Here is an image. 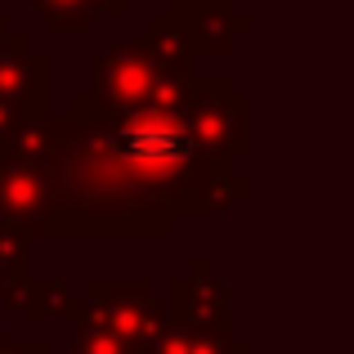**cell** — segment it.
<instances>
[{"instance_id":"obj_1","label":"cell","mask_w":354,"mask_h":354,"mask_svg":"<svg viewBox=\"0 0 354 354\" xmlns=\"http://www.w3.org/2000/svg\"><path fill=\"white\" fill-rule=\"evenodd\" d=\"M5 153L45 175V238H166L175 220L225 216L251 198L234 162L198 148L184 86L126 113H99L77 95L68 113L27 121Z\"/></svg>"},{"instance_id":"obj_2","label":"cell","mask_w":354,"mask_h":354,"mask_svg":"<svg viewBox=\"0 0 354 354\" xmlns=\"http://www.w3.org/2000/svg\"><path fill=\"white\" fill-rule=\"evenodd\" d=\"M189 72H193L189 54H166L148 36H126V41H113L95 59L86 99L99 113H126V108L144 104L153 95L180 90L189 81Z\"/></svg>"},{"instance_id":"obj_3","label":"cell","mask_w":354,"mask_h":354,"mask_svg":"<svg viewBox=\"0 0 354 354\" xmlns=\"http://www.w3.org/2000/svg\"><path fill=\"white\" fill-rule=\"evenodd\" d=\"M184 113H189V130L207 157L238 166L256 153L251 99L234 90L229 72H211V77L189 72V81H184Z\"/></svg>"},{"instance_id":"obj_4","label":"cell","mask_w":354,"mask_h":354,"mask_svg":"<svg viewBox=\"0 0 354 354\" xmlns=\"http://www.w3.org/2000/svg\"><path fill=\"white\" fill-rule=\"evenodd\" d=\"M59 319L68 323H99V328L117 332V337H126L130 346L139 350H153L157 337L166 332V301H157L153 287L144 283V278H130V283H113V278H90L86 292H72L68 305H63Z\"/></svg>"},{"instance_id":"obj_5","label":"cell","mask_w":354,"mask_h":354,"mask_svg":"<svg viewBox=\"0 0 354 354\" xmlns=\"http://www.w3.org/2000/svg\"><path fill=\"white\" fill-rule=\"evenodd\" d=\"M166 14L193 59H225L238 36L256 32L251 14H238L234 5H211V0H171Z\"/></svg>"},{"instance_id":"obj_6","label":"cell","mask_w":354,"mask_h":354,"mask_svg":"<svg viewBox=\"0 0 354 354\" xmlns=\"http://www.w3.org/2000/svg\"><path fill=\"white\" fill-rule=\"evenodd\" d=\"M166 319L171 323H189V328H216V332H234L229 323V296L225 283L216 278L211 260H193L189 274L175 278L166 292Z\"/></svg>"},{"instance_id":"obj_7","label":"cell","mask_w":354,"mask_h":354,"mask_svg":"<svg viewBox=\"0 0 354 354\" xmlns=\"http://www.w3.org/2000/svg\"><path fill=\"white\" fill-rule=\"evenodd\" d=\"M0 99L27 121H41L50 113V63L32 54L23 32H9L0 50Z\"/></svg>"},{"instance_id":"obj_8","label":"cell","mask_w":354,"mask_h":354,"mask_svg":"<svg viewBox=\"0 0 354 354\" xmlns=\"http://www.w3.org/2000/svg\"><path fill=\"white\" fill-rule=\"evenodd\" d=\"M0 216L18 225L27 238H45V216H50V189L45 175L18 153L0 148Z\"/></svg>"},{"instance_id":"obj_9","label":"cell","mask_w":354,"mask_h":354,"mask_svg":"<svg viewBox=\"0 0 354 354\" xmlns=\"http://www.w3.org/2000/svg\"><path fill=\"white\" fill-rule=\"evenodd\" d=\"M72 287L68 283H45V278H18L14 287H9L0 301H5L9 314H18V319H32V323H50L63 314V305H68Z\"/></svg>"},{"instance_id":"obj_10","label":"cell","mask_w":354,"mask_h":354,"mask_svg":"<svg viewBox=\"0 0 354 354\" xmlns=\"http://www.w3.org/2000/svg\"><path fill=\"white\" fill-rule=\"evenodd\" d=\"M153 354H251V341H238L234 332L216 328H189V323H166Z\"/></svg>"},{"instance_id":"obj_11","label":"cell","mask_w":354,"mask_h":354,"mask_svg":"<svg viewBox=\"0 0 354 354\" xmlns=\"http://www.w3.org/2000/svg\"><path fill=\"white\" fill-rule=\"evenodd\" d=\"M32 9L41 14L45 32L54 36H86L90 23L99 18L90 0H32Z\"/></svg>"},{"instance_id":"obj_12","label":"cell","mask_w":354,"mask_h":354,"mask_svg":"<svg viewBox=\"0 0 354 354\" xmlns=\"http://www.w3.org/2000/svg\"><path fill=\"white\" fill-rule=\"evenodd\" d=\"M72 328V341H68V354H153V350H139L130 346L126 337H117V332L99 328V323L81 319V323H68Z\"/></svg>"},{"instance_id":"obj_13","label":"cell","mask_w":354,"mask_h":354,"mask_svg":"<svg viewBox=\"0 0 354 354\" xmlns=\"http://www.w3.org/2000/svg\"><path fill=\"white\" fill-rule=\"evenodd\" d=\"M23 126H27V117H23V113H14V108H9L5 99H0V148H5V144H9V139H14Z\"/></svg>"},{"instance_id":"obj_14","label":"cell","mask_w":354,"mask_h":354,"mask_svg":"<svg viewBox=\"0 0 354 354\" xmlns=\"http://www.w3.org/2000/svg\"><path fill=\"white\" fill-rule=\"evenodd\" d=\"M90 5H95V14H104V18H126L135 0H90Z\"/></svg>"},{"instance_id":"obj_15","label":"cell","mask_w":354,"mask_h":354,"mask_svg":"<svg viewBox=\"0 0 354 354\" xmlns=\"http://www.w3.org/2000/svg\"><path fill=\"white\" fill-rule=\"evenodd\" d=\"M0 354H50V346H45V341H9L5 337Z\"/></svg>"},{"instance_id":"obj_16","label":"cell","mask_w":354,"mask_h":354,"mask_svg":"<svg viewBox=\"0 0 354 354\" xmlns=\"http://www.w3.org/2000/svg\"><path fill=\"white\" fill-rule=\"evenodd\" d=\"M18 278H27V274H14V269H9V265H5V260H0V296H5V292H9V287H14V283H18Z\"/></svg>"},{"instance_id":"obj_17","label":"cell","mask_w":354,"mask_h":354,"mask_svg":"<svg viewBox=\"0 0 354 354\" xmlns=\"http://www.w3.org/2000/svg\"><path fill=\"white\" fill-rule=\"evenodd\" d=\"M9 32H14V27H9V18L0 14V50H5V41H9Z\"/></svg>"},{"instance_id":"obj_18","label":"cell","mask_w":354,"mask_h":354,"mask_svg":"<svg viewBox=\"0 0 354 354\" xmlns=\"http://www.w3.org/2000/svg\"><path fill=\"white\" fill-rule=\"evenodd\" d=\"M211 5H234V0H211Z\"/></svg>"},{"instance_id":"obj_19","label":"cell","mask_w":354,"mask_h":354,"mask_svg":"<svg viewBox=\"0 0 354 354\" xmlns=\"http://www.w3.org/2000/svg\"><path fill=\"white\" fill-rule=\"evenodd\" d=\"M0 346H5V332H0Z\"/></svg>"}]
</instances>
